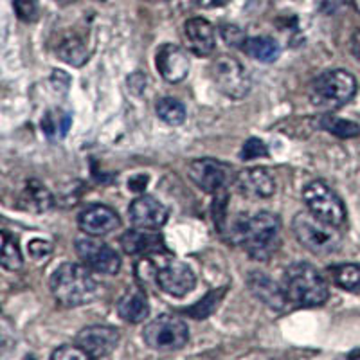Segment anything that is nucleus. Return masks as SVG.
Listing matches in <instances>:
<instances>
[{
  "mask_svg": "<svg viewBox=\"0 0 360 360\" xmlns=\"http://www.w3.org/2000/svg\"><path fill=\"white\" fill-rule=\"evenodd\" d=\"M146 184H148V175H135L128 180V188H130L131 191H144Z\"/></svg>",
  "mask_w": 360,
  "mask_h": 360,
  "instance_id": "c9c22d12",
  "label": "nucleus"
},
{
  "mask_svg": "<svg viewBox=\"0 0 360 360\" xmlns=\"http://www.w3.org/2000/svg\"><path fill=\"white\" fill-rule=\"evenodd\" d=\"M128 214L135 227H143V229H159L166 224L169 217L168 207L159 202L157 198L150 195L135 198L128 207Z\"/></svg>",
  "mask_w": 360,
  "mask_h": 360,
  "instance_id": "2eb2a0df",
  "label": "nucleus"
},
{
  "mask_svg": "<svg viewBox=\"0 0 360 360\" xmlns=\"http://www.w3.org/2000/svg\"><path fill=\"white\" fill-rule=\"evenodd\" d=\"M247 285H249L250 292H252L256 297L265 303L266 307L272 308V310H283L285 304L288 303L287 295L283 292V288H279L269 276H265L263 272H250L249 279H247Z\"/></svg>",
  "mask_w": 360,
  "mask_h": 360,
  "instance_id": "aec40b11",
  "label": "nucleus"
},
{
  "mask_svg": "<svg viewBox=\"0 0 360 360\" xmlns=\"http://www.w3.org/2000/svg\"><path fill=\"white\" fill-rule=\"evenodd\" d=\"M356 92V79L348 70L333 69L319 74L310 83V101L314 107L323 110H337L352 101Z\"/></svg>",
  "mask_w": 360,
  "mask_h": 360,
  "instance_id": "20e7f679",
  "label": "nucleus"
},
{
  "mask_svg": "<svg viewBox=\"0 0 360 360\" xmlns=\"http://www.w3.org/2000/svg\"><path fill=\"white\" fill-rule=\"evenodd\" d=\"M352 53L355 54L356 58H359L360 60V29L359 31H355V33H353V37H352Z\"/></svg>",
  "mask_w": 360,
  "mask_h": 360,
  "instance_id": "e433bc0d",
  "label": "nucleus"
},
{
  "mask_svg": "<svg viewBox=\"0 0 360 360\" xmlns=\"http://www.w3.org/2000/svg\"><path fill=\"white\" fill-rule=\"evenodd\" d=\"M72 117L70 114L62 110H51L41 119V130L49 137H63L69 131Z\"/></svg>",
  "mask_w": 360,
  "mask_h": 360,
  "instance_id": "bb28decb",
  "label": "nucleus"
},
{
  "mask_svg": "<svg viewBox=\"0 0 360 360\" xmlns=\"http://www.w3.org/2000/svg\"><path fill=\"white\" fill-rule=\"evenodd\" d=\"M231 0H211V6H217V8H221V6H227Z\"/></svg>",
  "mask_w": 360,
  "mask_h": 360,
  "instance_id": "4c0bfd02",
  "label": "nucleus"
},
{
  "mask_svg": "<svg viewBox=\"0 0 360 360\" xmlns=\"http://www.w3.org/2000/svg\"><path fill=\"white\" fill-rule=\"evenodd\" d=\"M279 231H281V221L278 214L259 211L240 221L234 233L250 258L266 262L278 249Z\"/></svg>",
  "mask_w": 360,
  "mask_h": 360,
  "instance_id": "f03ea898",
  "label": "nucleus"
},
{
  "mask_svg": "<svg viewBox=\"0 0 360 360\" xmlns=\"http://www.w3.org/2000/svg\"><path fill=\"white\" fill-rule=\"evenodd\" d=\"M155 112L159 119H162L164 123L169 127H179L186 121V107L180 101L173 98H162L157 101Z\"/></svg>",
  "mask_w": 360,
  "mask_h": 360,
  "instance_id": "393cba45",
  "label": "nucleus"
},
{
  "mask_svg": "<svg viewBox=\"0 0 360 360\" xmlns=\"http://www.w3.org/2000/svg\"><path fill=\"white\" fill-rule=\"evenodd\" d=\"M283 292L288 303L301 308L321 307L330 295L326 279L310 263H294L285 270Z\"/></svg>",
  "mask_w": 360,
  "mask_h": 360,
  "instance_id": "7ed1b4c3",
  "label": "nucleus"
},
{
  "mask_svg": "<svg viewBox=\"0 0 360 360\" xmlns=\"http://www.w3.org/2000/svg\"><path fill=\"white\" fill-rule=\"evenodd\" d=\"M236 186L247 198H270L276 193V176L266 168H250L238 175Z\"/></svg>",
  "mask_w": 360,
  "mask_h": 360,
  "instance_id": "dca6fc26",
  "label": "nucleus"
},
{
  "mask_svg": "<svg viewBox=\"0 0 360 360\" xmlns=\"http://www.w3.org/2000/svg\"><path fill=\"white\" fill-rule=\"evenodd\" d=\"M143 340L155 352H176L189 340V328L176 315L164 314L144 326Z\"/></svg>",
  "mask_w": 360,
  "mask_h": 360,
  "instance_id": "423d86ee",
  "label": "nucleus"
},
{
  "mask_svg": "<svg viewBox=\"0 0 360 360\" xmlns=\"http://www.w3.org/2000/svg\"><path fill=\"white\" fill-rule=\"evenodd\" d=\"M209 76L221 94L243 99L250 90V76L245 67L229 54H220L209 65Z\"/></svg>",
  "mask_w": 360,
  "mask_h": 360,
  "instance_id": "0eeeda50",
  "label": "nucleus"
},
{
  "mask_svg": "<svg viewBox=\"0 0 360 360\" xmlns=\"http://www.w3.org/2000/svg\"><path fill=\"white\" fill-rule=\"evenodd\" d=\"M231 166L217 159H195L189 162L188 175L198 189L218 193L231 180Z\"/></svg>",
  "mask_w": 360,
  "mask_h": 360,
  "instance_id": "9b49d317",
  "label": "nucleus"
},
{
  "mask_svg": "<svg viewBox=\"0 0 360 360\" xmlns=\"http://www.w3.org/2000/svg\"><path fill=\"white\" fill-rule=\"evenodd\" d=\"M99 2H103V0H99Z\"/></svg>",
  "mask_w": 360,
  "mask_h": 360,
  "instance_id": "a19ab883",
  "label": "nucleus"
},
{
  "mask_svg": "<svg viewBox=\"0 0 360 360\" xmlns=\"http://www.w3.org/2000/svg\"><path fill=\"white\" fill-rule=\"evenodd\" d=\"M29 256L33 259H44L47 258L51 252H53V245L49 242H45V240H31L27 245Z\"/></svg>",
  "mask_w": 360,
  "mask_h": 360,
  "instance_id": "72a5a7b5",
  "label": "nucleus"
},
{
  "mask_svg": "<svg viewBox=\"0 0 360 360\" xmlns=\"http://www.w3.org/2000/svg\"><path fill=\"white\" fill-rule=\"evenodd\" d=\"M51 292L58 304L76 308L89 304L98 295V281L92 278L86 265L63 263L51 276Z\"/></svg>",
  "mask_w": 360,
  "mask_h": 360,
  "instance_id": "f257e3e1",
  "label": "nucleus"
},
{
  "mask_svg": "<svg viewBox=\"0 0 360 360\" xmlns=\"http://www.w3.org/2000/svg\"><path fill=\"white\" fill-rule=\"evenodd\" d=\"M78 225L85 234L99 238L117 229L121 220H119V214L108 205L92 204L79 213Z\"/></svg>",
  "mask_w": 360,
  "mask_h": 360,
  "instance_id": "4468645a",
  "label": "nucleus"
},
{
  "mask_svg": "<svg viewBox=\"0 0 360 360\" xmlns=\"http://www.w3.org/2000/svg\"><path fill=\"white\" fill-rule=\"evenodd\" d=\"M157 70L160 72L164 79L168 83H180L182 79L188 78L189 74V58L182 47L173 44H164L159 51H157L155 58Z\"/></svg>",
  "mask_w": 360,
  "mask_h": 360,
  "instance_id": "ddd939ff",
  "label": "nucleus"
},
{
  "mask_svg": "<svg viewBox=\"0 0 360 360\" xmlns=\"http://www.w3.org/2000/svg\"><path fill=\"white\" fill-rule=\"evenodd\" d=\"M242 51L249 58L262 63H274L281 54V47L278 41L269 37L247 38L242 45Z\"/></svg>",
  "mask_w": 360,
  "mask_h": 360,
  "instance_id": "4be33fe9",
  "label": "nucleus"
},
{
  "mask_svg": "<svg viewBox=\"0 0 360 360\" xmlns=\"http://www.w3.org/2000/svg\"><path fill=\"white\" fill-rule=\"evenodd\" d=\"M155 229H134L128 231L121 236V247L130 256L137 254H157L164 250V240L159 233H153Z\"/></svg>",
  "mask_w": 360,
  "mask_h": 360,
  "instance_id": "a211bd4d",
  "label": "nucleus"
},
{
  "mask_svg": "<svg viewBox=\"0 0 360 360\" xmlns=\"http://www.w3.org/2000/svg\"><path fill=\"white\" fill-rule=\"evenodd\" d=\"M303 200L311 214L328 224L342 227L346 221V207H344L342 200L323 180H314L304 186Z\"/></svg>",
  "mask_w": 360,
  "mask_h": 360,
  "instance_id": "6e6552de",
  "label": "nucleus"
},
{
  "mask_svg": "<svg viewBox=\"0 0 360 360\" xmlns=\"http://www.w3.org/2000/svg\"><path fill=\"white\" fill-rule=\"evenodd\" d=\"M51 359L53 360H86L90 359V356L86 355L79 346H69V344H65V346H62V348L54 349Z\"/></svg>",
  "mask_w": 360,
  "mask_h": 360,
  "instance_id": "2f4dec72",
  "label": "nucleus"
},
{
  "mask_svg": "<svg viewBox=\"0 0 360 360\" xmlns=\"http://www.w3.org/2000/svg\"><path fill=\"white\" fill-rule=\"evenodd\" d=\"M13 8L22 22H34L38 18V0H13Z\"/></svg>",
  "mask_w": 360,
  "mask_h": 360,
  "instance_id": "c756f323",
  "label": "nucleus"
},
{
  "mask_svg": "<svg viewBox=\"0 0 360 360\" xmlns=\"http://www.w3.org/2000/svg\"><path fill=\"white\" fill-rule=\"evenodd\" d=\"M56 54L62 62L69 63L72 67H82L89 60V51H86L85 41L76 34L62 38L56 47Z\"/></svg>",
  "mask_w": 360,
  "mask_h": 360,
  "instance_id": "5701e85b",
  "label": "nucleus"
},
{
  "mask_svg": "<svg viewBox=\"0 0 360 360\" xmlns=\"http://www.w3.org/2000/svg\"><path fill=\"white\" fill-rule=\"evenodd\" d=\"M224 294H225V287L209 292V294L205 295L204 299H200L195 307L186 308L184 311L188 315H191V317H195V319H205V317H209V315L217 310L218 303H220V299L224 297Z\"/></svg>",
  "mask_w": 360,
  "mask_h": 360,
  "instance_id": "c85d7f7f",
  "label": "nucleus"
},
{
  "mask_svg": "<svg viewBox=\"0 0 360 360\" xmlns=\"http://www.w3.org/2000/svg\"><path fill=\"white\" fill-rule=\"evenodd\" d=\"M292 229H294L297 242L304 249L314 254H319V256L337 252L342 245V233L339 231L340 227L321 220L310 211L295 214L294 221H292Z\"/></svg>",
  "mask_w": 360,
  "mask_h": 360,
  "instance_id": "39448f33",
  "label": "nucleus"
},
{
  "mask_svg": "<svg viewBox=\"0 0 360 360\" xmlns=\"http://www.w3.org/2000/svg\"><path fill=\"white\" fill-rule=\"evenodd\" d=\"M58 4H62V6H65V4H70V2H74V0H56Z\"/></svg>",
  "mask_w": 360,
  "mask_h": 360,
  "instance_id": "58836bf2",
  "label": "nucleus"
},
{
  "mask_svg": "<svg viewBox=\"0 0 360 360\" xmlns=\"http://www.w3.org/2000/svg\"><path fill=\"white\" fill-rule=\"evenodd\" d=\"M128 86H130L131 92H135V94H141V92L146 89V76L141 72L131 74L130 78H128Z\"/></svg>",
  "mask_w": 360,
  "mask_h": 360,
  "instance_id": "f704fd0d",
  "label": "nucleus"
},
{
  "mask_svg": "<svg viewBox=\"0 0 360 360\" xmlns=\"http://www.w3.org/2000/svg\"><path fill=\"white\" fill-rule=\"evenodd\" d=\"M76 252L89 269L96 270L99 274L115 276L121 270V258L119 254L107 245L105 242L92 238H82L76 242Z\"/></svg>",
  "mask_w": 360,
  "mask_h": 360,
  "instance_id": "9d476101",
  "label": "nucleus"
},
{
  "mask_svg": "<svg viewBox=\"0 0 360 360\" xmlns=\"http://www.w3.org/2000/svg\"><path fill=\"white\" fill-rule=\"evenodd\" d=\"M18 207L27 211V213L40 214L49 211L54 204V198L51 191L41 184L40 180L31 179L24 184V188L18 193Z\"/></svg>",
  "mask_w": 360,
  "mask_h": 360,
  "instance_id": "6ab92c4d",
  "label": "nucleus"
},
{
  "mask_svg": "<svg viewBox=\"0 0 360 360\" xmlns=\"http://www.w3.org/2000/svg\"><path fill=\"white\" fill-rule=\"evenodd\" d=\"M0 263L6 270H20L24 265L20 247L17 243V238L11 236L8 231H2V250H0Z\"/></svg>",
  "mask_w": 360,
  "mask_h": 360,
  "instance_id": "a878e982",
  "label": "nucleus"
},
{
  "mask_svg": "<svg viewBox=\"0 0 360 360\" xmlns=\"http://www.w3.org/2000/svg\"><path fill=\"white\" fill-rule=\"evenodd\" d=\"M184 41L188 49L197 56H209L217 47L214 27L205 18H189L184 24Z\"/></svg>",
  "mask_w": 360,
  "mask_h": 360,
  "instance_id": "f3484780",
  "label": "nucleus"
},
{
  "mask_svg": "<svg viewBox=\"0 0 360 360\" xmlns=\"http://www.w3.org/2000/svg\"><path fill=\"white\" fill-rule=\"evenodd\" d=\"M269 155V150H266L265 143L259 139H254L250 137L249 141H245L242 146V152H240V157L243 160H252V159H259V157H266Z\"/></svg>",
  "mask_w": 360,
  "mask_h": 360,
  "instance_id": "7c9ffc66",
  "label": "nucleus"
},
{
  "mask_svg": "<svg viewBox=\"0 0 360 360\" xmlns=\"http://www.w3.org/2000/svg\"><path fill=\"white\" fill-rule=\"evenodd\" d=\"M221 37L227 44L233 45V47H240V49H242L243 41L247 40L242 29L236 27V25H224L221 27Z\"/></svg>",
  "mask_w": 360,
  "mask_h": 360,
  "instance_id": "473e14b6",
  "label": "nucleus"
},
{
  "mask_svg": "<svg viewBox=\"0 0 360 360\" xmlns=\"http://www.w3.org/2000/svg\"><path fill=\"white\" fill-rule=\"evenodd\" d=\"M353 6H355V9H356V11L360 13V0H353Z\"/></svg>",
  "mask_w": 360,
  "mask_h": 360,
  "instance_id": "ea45409f",
  "label": "nucleus"
},
{
  "mask_svg": "<svg viewBox=\"0 0 360 360\" xmlns=\"http://www.w3.org/2000/svg\"><path fill=\"white\" fill-rule=\"evenodd\" d=\"M117 314L127 323H143L150 315V303H148L146 294L137 287L128 288L123 297L117 301Z\"/></svg>",
  "mask_w": 360,
  "mask_h": 360,
  "instance_id": "412c9836",
  "label": "nucleus"
},
{
  "mask_svg": "<svg viewBox=\"0 0 360 360\" xmlns=\"http://www.w3.org/2000/svg\"><path fill=\"white\" fill-rule=\"evenodd\" d=\"M321 127L330 131V134L340 137V139H353V137L360 135L359 124L348 121V119L333 117V115H324L323 121H321Z\"/></svg>",
  "mask_w": 360,
  "mask_h": 360,
  "instance_id": "cd10ccee",
  "label": "nucleus"
},
{
  "mask_svg": "<svg viewBox=\"0 0 360 360\" xmlns=\"http://www.w3.org/2000/svg\"><path fill=\"white\" fill-rule=\"evenodd\" d=\"M330 272H332V279L337 287L352 292V294H360V265L344 263V265L330 269Z\"/></svg>",
  "mask_w": 360,
  "mask_h": 360,
  "instance_id": "b1692460",
  "label": "nucleus"
},
{
  "mask_svg": "<svg viewBox=\"0 0 360 360\" xmlns=\"http://www.w3.org/2000/svg\"><path fill=\"white\" fill-rule=\"evenodd\" d=\"M197 278L186 263L179 259H157V287L173 297H184L195 288Z\"/></svg>",
  "mask_w": 360,
  "mask_h": 360,
  "instance_id": "1a4fd4ad",
  "label": "nucleus"
},
{
  "mask_svg": "<svg viewBox=\"0 0 360 360\" xmlns=\"http://www.w3.org/2000/svg\"><path fill=\"white\" fill-rule=\"evenodd\" d=\"M119 339L121 337L115 328L94 324V326L83 328L76 337V344L90 359H101V356L110 355L117 348Z\"/></svg>",
  "mask_w": 360,
  "mask_h": 360,
  "instance_id": "f8f14e48",
  "label": "nucleus"
}]
</instances>
